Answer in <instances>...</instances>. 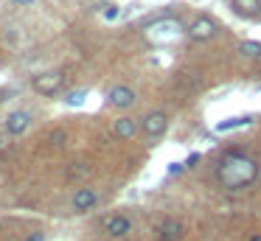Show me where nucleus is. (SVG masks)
Wrapping results in <instances>:
<instances>
[{"label":"nucleus","mask_w":261,"mask_h":241,"mask_svg":"<svg viewBox=\"0 0 261 241\" xmlns=\"http://www.w3.org/2000/svg\"><path fill=\"white\" fill-rule=\"evenodd\" d=\"M3 95H6V90H0V101H3Z\"/></svg>","instance_id":"nucleus-21"},{"label":"nucleus","mask_w":261,"mask_h":241,"mask_svg":"<svg viewBox=\"0 0 261 241\" xmlns=\"http://www.w3.org/2000/svg\"><path fill=\"white\" fill-rule=\"evenodd\" d=\"M62 140H65V132H62V129H57V132H51V143L62 146Z\"/></svg>","instance_id":"nucleus-16"},{"label":"nucleus","mask_w":261,"mask_h":241,"mask_svg":"<svg viewBox=\"0 0 261 241\" xmlns=\"http://www.w3.org/2000/svg\"><path fill=\"white\" fill-rule=\"evenodd\" d=\"M216 34V22L211 20V17L199 14L191 20V25H188V37L194 39V42H205V39H211Z\"/></svg>","instance_id":"nucleus-6"},{"label":"nucleus","mask_w":261,"mask_h":241,"mask_svg":"<svg viewBox=\"0 0 261 241\" xmlns=\"http://www.w3.org/2000/svg\"><path fill=\"white\" fill-rule=\"evenodd\" d=\"M101 14H104V20H110V22H113V20H118V17H121V9H118V6H101Z\"/></svg>","instance_id":"nucleus-15"},{"label":"nucleus","mask_w":261,"mask_h":241,"mask_svg":"<svg viewBox=\"0 0 261 241\" xmlns=\"http://www.w3.org/2000/svg\"><path fill=\"white\" fill-rule=\"evenodd\" d=\"M87 174H90V168H87V166H82V168L70 166V171H68V179H70V182H73V179H85Z\"/></svg>","instance_id":"nucleus-14"},{"label":"nucleus","mask_w":261,"mask_h":241,"mask_svg":"<svg viewBox=\"0 0 261 241\" xmlns=\"http://www.w3.org/2000/svg\"><path fill=\"white\" fill-rule=\"evenodd\" d=\"M98 205V191L93 188H76V194L70 196V207L76 213H90Z\"/></svg>","instance_id":"nucleus-7"},{"label":"nucleus","mask_w":261,"mask_h":241,"mask_svg":"<svg viewBox=\"0 0 261 241\" xmlns=\"http://www.w3.org/2000/svg\"><path fill=\"white\" fill-rule=\"evenodd\" d=\"M138 129H141V123H135L132 118H115L113 121V135L121 140H129L138 135Z\"/></svg>","instance_id":"nucleus-10"},{"label":"nucleus","mask_w":261,"mask_h":241,"mask_svg":"<svg viewBox=\"0 0 261 241\" xmlns=\"http://www.w3.org/2000/svg\"><path fill=\"white\" fill-rule=\"evenodd\" d=\"M82 98H85V90H79V93H73V95H70L68 101H70V104H79Z\"/></svg>","instance_id":"nucleus-18"},{"label":"nucleus","mask_w":261,"mask_h":241,"mask_svg":"<svg viewBox=\"0 0 261 241\" xmlns=\"http://www.w3.org/2000/svg\"><path fill=\"white\" fill-rule=\"evenodd\" d=\"M101 233L107 235V238H126V235L132 233L129 216H124V213H110V216H104Z\"/></svg>","instance_id":"nucleus-2"},{"label":"nucleus","mask_w":261,"mask_h":241,"mask_svg":"<svg viewBox=\"0 0 261 241\" xmlns=\"http://www.w3.org/2000/svg\"><path fill=\"white\" fill-rule=\"evenodd\" d=\"M166 129H169V115L160 112V110H154V112H149V115L141 118V132H143V138H149V140L160 138Z\"/></svg>","instance_id":"nucleus-3"},{"label":"nucleus","mask_w":261,"mask_h":241,"mask_svg":"<svg viewBox=\"0 0 261 241\" xmlns=\"http://www.w3.org/2000/svg\"><path fill=\"white\" fill-rule=\"evenodd\" d=\"M29 126H31V112L29 110H14L3 118V129H6L9 135H23Z\"/></svg>","instance_id":"nucleus-8"},{"label":"nucleus","mask_w":261,"mask_h":241,"mask_svg":"<svg viewBox=\"0 0 261 241\" xmlns=\"http://www.w3.org/2000/svg\"><path fill=\"white\" fill-rule=\"evenodd\" d=\"M135 98H138L135 90L126 87V84H115V87L107 93L110 106H115V110H126V106H132V104H135Z\"/></svg>","instance_id":"nucleus-9"},{"label":"nucleus","mask_w":261,"mask_h":241,"mask_svg":"<svg viewBox=\"0 0 261 241\" xmlns=\"http://www.w3.org/2000/svg\"><path fill=\"white\" fill-rule=\"evenodd\" d=\"M242 50L244 56H247V59H258L261 56V42H255V39H247V42H242Z\"/></svg>","instance_id":"nucleus-13"},{"label":"nucleus","mask_w":261,"mask_h":241,"mask_svg":"<svg viewBox=\"0 0 261 241\" xmlns=\"http://www.w3.org/2000/svg\"><path fill=\"white\" fill-rule=\"evenodd\" d=\"M12 3H34V0H12Z\"/></svg>","instance_id":"nucleus-20"},{"label":"nucleus","mask_w":261,"mask_h":241,"mask_svg":"<svg viewBox=\"0 0 261 241\" xmlns=\"http://www.w3.org/2000/svg\"><path fill=\"white\" fill-rule=\"evenodd\" d=\"M250 121H253V118H250V115H239V118H227V121H222L219 123V126H216V129H219V132H227V129H236V126H247V123Z\"/></svg>","instance_id":"nucleus-12"},{"label":"nucleus","mask_w":261,"mask_h":241,"mask_svg":"<svg viewBox=\"0 0 261 241\" xmlns=\"http://www.w3.org/2000/svg\"><path fill=\"white\" fill-rule=\"evenodd\" d=\"M154 233H158V241H180L182 235H186V222L169 216V219H163V222L158 224Z\"/></svg>","instance_id":"nucleus-5"},{"label":"nucleus","mask_w":261,"mask_h":241,"mask_svg":"<svg viewBox=\"0 0 261 241\" xmlns=\"http://www.w3.org/2000/svg\"><path fill=\"white\" fill-rule=\"evenodd\" d=\"M258 177V163L253 157L242 154V151H230L216 163V179L225 185L227 191H242L255 182Z\"/></svg>","instance_id":"nucleus-1"},{"label":"nucleus","mask_w":261,"mask_h":241,"mask_svg":"<svg viewBox=\"0 0 261 241\" xmlns=\"http://www.w3.org/2000/svg\"><path fill=\"white\" fill-rule=\"evenodd\" d=\"M31 87H34L40 95H57L59 90L65 87V73H59V70H54V73H40V76H34Z\"/></svg>","instance_id":"nucleus-4"},{"label":"nucleus","mask_w":261,"mask_h":241,"mask_svg":"<svg viewBox=\"0 0 261 241\" xmlns=\"http://www.w3.org/2000/svg\"><path fill=\"white\" fill-rule=\"evenodd\" d=\"M230 6L242 17H258L261 14V0H230Z\"/></svg>","instance_id":"nucleus-11"},{"label":"nucleus","mask_w":261,"mask_h":241,"mask_svg":"<svg viewBox=\"0 0 261 241\" xmlns=\"http://www.w3.org/2000/svg\"><path fill=\"white\" fill-rule=\"evenodd\" d=\"M247 241H261V233H253V235H250Z\"/></svg>","instance_id":"nucleus-19"},{"label":"nucleus","mask_w":261,"mask_h":241,"mask_svg":"<svg viewBox=\"0 0 261 241\" xmlns=\"http://www.w3.org/2000/svg\"><path fill=\"white\" fill-rule=\"evenodd\" d=\"M23 241H45V233H29Z\"/></svg>","instance_id":"nucleus-17"}]
</instances>
